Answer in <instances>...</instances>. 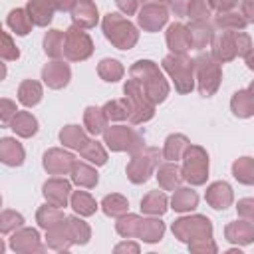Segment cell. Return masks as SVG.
Here are the masks:
<instances>
[{"mask_svg": "<svg viewBox=\"0 0 254 254\" xmlns=\"http://www.w3.org/2000/svg\"><path fill=\"white\" fill-rule=\"evenodd\" d=\"M103 30H105V36L121 50H129L137 42V30L119 14H107L103 22Z\"/></svg>", "mask_w": 254, "mask_h": 254, "instance_id": "6da1fadb", "label": "cell"}, {"mask_svg": "<svg viewBox=\"0 0 254 254\" xmlns=\"http://www.w3.org/2000/svg\"><path fill=\"white\" fill-rule=\"evenodd\" d=\"M165 69L175 77L177 81V89L181 93L185 91H190L192 89V64L187 62L185 58H165Z\"/></svg>", "mask_w": 254, "mask_h": 254, "instance_id": "7a4b0ae2", "label": "cell"}, {"mask_svg": "<svg viewBox=\"0 0 254 254\" xmlns=\"http://www.w3.org/2000/svg\"><path fill=\"white\" fill-rule=\"evenodd\" d=\"M65 54L69 60H83L91 54V42L87 38L85 32L77 30V28H69L65 34Z\"/></svg>", "mask_w": 254, "mask_h": 254, "instance_id": "3957f363", "label": "cell"}, {"mask_svg": "<svg viewBox=\"0 0 254 254\" xmlns=\"http://www.w3.org/2000/svg\"><path fill=\"white\" fill-rule=\"evenodd\" d=\"M206 169H208V161H206V155L202 153V149H198V147L190 149L187 163H185V179H189L194 185H200L206 177Z\"/></svg>", "mask_w": 254, "mask_h": 254, "instance_id": "277c9868", "label": "cell"}, {"mask_svg": "<svg viewBox=\"0 0 254 254\" xmlns=\"http://www.w3.org/2000/svg\"><path fill=\"white\" fill-rule=\"evenodd\" d=\"M67 77H69V69H67V65L60 64V62H54V64H50V65L44 67V79L52 87L65 85L67 83Z\"/></svg>", "mask_w": 254, "mask_h": 254, "instance_id": "5b68a950", "label": "cell"}, {"mask_svg": "<svg viewBox=\"0 0 254 254\" xmlns=\"http://www.w3.org/2000/svg\"><path fill=\"white\" fill-rule=\"evenodd\" d=\"M165 20H167V12H165L163 8H159V6H147V8L141 10V14H139V22H141V26H145L147 30H157V28H161V26L165 24Z\"/></svg>", "mask_w": 254, "mask_h": 254, "instance_id": "8992f818", "label": "cell"}, {"mask_svg": "<svg viewBox=\"0 0 254 254\" xmlns=\"http://www.w3.org/2000/svg\"><path fill=\"white\" fill-rule=\"evenodd\" d=\"M67 192H69V185H67L65 181H50V183L44 187L46 198H50L56 206H64V204H65Z\"/></svg>", "mask_w": 254, "mask_h": 254, "instance_id": "52a82bcc", "label": "cell"}, {"mask_svg": "<svg viewBox=\"0 0 254 254\" xmlns=\"http://www.w3.org/2000/svg\"><path fill=\"white\" fill-rule=\"evenodd\" d=\"M167 42H169L171 50L185 52V50L190 46V32H187L181 24H175V26H171V30H169Z\"/></svg>", "mask_w": 254, "mask_h": 254, "instance_id": "ba28073f", "label": "cell"}, {"mask_svg": "<svg viewBox=\"0 0 254 254\" xmlns=\"http://www.w3.org/2000/svg\"><path fill=\"white\" fill-rule=\"evenodd\" d=\"M73 20L79 22L81 26H93L97 22V10H95V6L91 2H87V0L77 2L75 10H73Z\"/></svg>", "mask_w": 254, "mask_h": 254, "instance_id": "9c48e42d", "label": "cell"}, {"mask_svg": "<svg viewBox=\"0 0 254 254\" xmlns=\"http://www.w3.org/2000/svg\"><path fill=\"white\" fill-rule=\"evenodd\" d=\"M232 109L238 117H248L254 113V95L250 91H240L232 99Z\"/></svg>", "mask_w": 254, "mask_h": 254, "instance_id": "30bf717a", "label": "cell"}, {"mask_svg": "<svg viewBox=\"0 0 254 254\" xmlns=\"http://www.w3.org/2000/svg\"><path fill=\"white\" fill-rule=\"evenodd\" d=\"M222 194H230V187L226 183H216V185H212L208 189L206 198L210 200V204L214 208H226V204L230 202V198H226V196L222 198Z\"/></svg>", "mask_w": 254, "mask_h": 254, "instance_id": "8fae6325", "label": "cell"}, {"mask_svg": "<svg viewBox=\"0 0 254 254\" xmlns=\"http://www.w3.org/2000/svg\"><path fill=\"white\" fill-rule=\"evenodd\" d=\"M232 171H234V177L238 181H242L246 185H252L254 183V161L252 159L244 157V159L236 161L234 167H232Z\"/></svg>", "mask_w": 254, "mask_h": 254, "instance_id": "7c38bea8", "label": "cell"}, {"mask_svg": "<svg viewBox=\"0 0 254 254\" xmlns=\"http://www.w3.org/2000/svg\"><path fill=\"white\" fill-rule=\"evenodd\" d=\"M42 97V89L36 81H24L20 87V101L24 105H36Z\"/></svg>", "mask_w": 254, "mask_h": 254, "instance_id": "4fadbf2b", "label": "cell"}, {"mask_svg": "<svg viewBox=\"0 0 254 254\" xmlns=\"http://www.w3.org/2000/svg\"><path fill=\"white\" fill-rule=\"evenodd\" d=\"M62 141H64V145H69V147H75V149H83V147H87V139L83 137V133L75 127V125H69L65 131H62Z\"/></svg>", "mask_w": 254, "mask_h": 254, "instance_id": "5bb4252c", "label": "cell"}, {"mask_svg": "<svg viewBox=\"0 0 254 254\" xmlns=\"http://www.w3.org/2000/svg\"><path fill=\"white\" fill-rule=\"evenodd\" d=\"M8 24L16 30V34L24 36V34H28V30L32 26V18H28L24 10H12L8 16Z\"/></svg>", "mask_w": 254, "mask_h": 254, "instance_id": "9a60e30c", "label": "cell"}, {"mask_svg": "<svg viewBox=\"0 0 254 254\" xmlns=\"http://www.w3.org/2000/svg\"><path fill=\"white\" fill-rule=\"evenodd\" d=\"M12 129L24 137H30L32 133H36V119L28 113H20V115H16V119L12 123Z\"/></svg>", "mask_w": 254, "mask_h": 254, "instance_id": "2e32d148", "label": "cell"}, {"mask_svg": "<svg viewBox=\"0 0 254 254\" xmlns=\"http://www.w3.org/2000/svg\"><path fill=\"white\" fill-rule=\"evenodd\" d=\"M194 204H196V194L190 192V190H187V189H181L175 194V198H173V208L175 210H189Z\"/></svg>", "mask_w": 254, "mask_h": 254, "instance_id": "e0dca14e", "label": "cell"}, {"mask_svg": "<svg viewBox=\"0 0 254 254\" xmlns=\"http://www.w3.org/2000/svg\"><path fill=\"white\" fill-rule=\"evenodd\" d=\"M73 208L81 214H91L95 210V202L91 200V196L87 192H77L73 196Z\"/></svg>", "mask_w": 254, "mask_h": 254, "instance_id": "ac0fdd59", "label": "cell"}, {"mask_svg": "<svg viewBox=\"0 0 254 254\" xmlns=\"http://www.w3.org/2000/svg\"><path fill=\"white\" fill-rule=\"evenodd\" d=\"M73 181H75V183H79V185L91 187V185H95V183H97V175H95L91 169H87V167L79 165V167H75V175H73Z\"/></svg>", "mask_w": 254, "mask_h": 254, "instance_id": "d6986e66", "label": "cell"}, {"mask_svg": "<svg viewBox=\"0 0 254 254\" xmlns=\"http://www.w3.org/2000/svg\"><path fill=\"white\" fill-rule=\"evenodd\" d=\"M44 44H46V52H48L50 56H60V54H62V52H60V48H56V46H64L62 34H60L58 30H52V32L46 36Z\"/></svg>", "mask_w": 254, "mask_h": 254, "instance_id": "ffe728a7", "label": "cell"}, {"mask_svg": "<svg viewBox=\"0 0 254 254\" xmlns=\"http://www.w3.org/2000/svg\"><path fill=\"white\" fill-rule=\"evenodd\" d=\"M143 208H145L147 212H163V210H165V196L159 194V192L149 194V196L143 200Z\"/></svg>", "mask_w": 254, "mask_h": 254, "instance_id": "44dd1931", "label": "cell"}, {"mask_svg": "<svg viewBox=\"0 0 254 254\" xmlns=\"http://www.w3.org/2000/svg\"><path fill=\"white\" fill-rule=\"evenodd\" d=\"M117 4H119V8L125 10L127 14H131V12L135 10V0H117Z\"/></svg>", "mask_w": 254, "mask_h": 254, "instance_id": "7402d4cb", "label": "cell"}, {"mask_svg": "<svg viewBox=\"0 0 254 254\" xmlns=\"http://www.w3.org/2000/svg\"><path fill=\"white\" fill-rule=\"evenodd\" d=\"M246 62H248V67H250V69H254V52L246 58Z\"/></svg>", "mask_w": 254, "mask_h": 254, "instance_id": "603a6c76", "label": "cell"}, {"mask_svg": "<svg viewBox=\"0 0 254 254\" xmlns=\"http://www.w3.org/2000/svg\"><path fill=\"white\" fill-rule=\"evenodd\" d=\"M252 91H254V83H252Z\"/></svg>", "mask_w": 254, "mask_h": 254, "instance_id": "cb8c5ba5", "label": "cell"}]
</instances>
